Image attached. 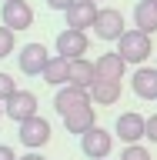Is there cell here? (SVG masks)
Returning a JSON list of instances; mask_svg holds the SVG:
<instances>
[{"mask_svg":"<svg viewBox=\"0 0 157 160\" xmlns=\"http://www.w3.org/2000/svg\"><path fill=\"white\" fill-rule=\"evenodd\" d=\"M117 53L124 57V63H144V60L154 53V43H150V33H140L137 27L124 30V37L117 40Z\"/></svg>","mask_w":157,"mask_h":160,"instance_id":"cell-1","label":"cell"},{"mask_svg":"<svg viewBox=\"0 0 157 160\" xmlns=\"http://www.w3.org/2000/svg\"><path fill=\"white\" fill-rule=\"evenodd\" d=\"M110 147H114V133L104 130V127H90L87 133L80 137V150H84V157H90V160H107Z\"/></svg>","mask_w":157,"mask_h":160,"instance_id":"cell-2","label":"cell"},{"mask_svg":"<svg viewBox=\"0 0 157 160\" xmlns=\"http://www.w3.org/2000/svg\"><path fill=\"white\" fill-rule=\"evenodd\" d=\"M124 30H127V23H124V13H120V10H114V7L97 10L94 33H97L100 40H120V37H124Z\"/></svg>","mask_w":157,"mask_h":160,"instance_id":"cell-3","label":"cell"},{"mask_svg":"<svg viewBox=\"0 0 157 160\" xmlns=\"http://www.w3.org/2000/svg\"><path fill=\"white\" fill-rule=\"evenodd\" d=\"M17 137H20L24 147L40 150V147L50 140V120H44L40 113H37V117H30V120H24V123L17 127Z\"/></svg>","mask_w":157,"mask_h":160,"instance_id":"cell-4","label":"cell"},{"mask_svg":"<svg viewBox=\"0 0 157 160\" xmlns=\"http://www.w3.org/2000/svg\"><path fill=\"white\" fill-rule=\"evenodd\" d=\"M0 20H3V27H10L13 33L17 30H27L34 23V7H30L27 0H7L3 7H0Z\"/></svg>","mask_w":157,"mask_h":160,"instance_id":"cell-5","label":"cell"},{"mask_svg":"<svg viewBox=\"0 0 157 160\" xmlns=\"http://www.w3.org/2000/svg\"><path fill=\"white\" fill-rule=\"evenodd\" d=\"M17 63H20V73H27V77H40L44 67L50 63V53L44 43H27V47L17 53Z\"/></svg>","mask_w":157,"mask_h":160,"instance_id":"cell-6","label":"cell"},{"mask_svg":"<svg viewBox=\"0 0 157 160\" xmlns=\"http://www.w3.org/2000/svg\"><path fill=\"white\" fill-rule=\"evenodd\" d=\"M90 50V40H87V33L84 30H60L57 33V53L60 57H67V60H80L84 53Z\"/></svg>","mask_w":157,"mask_h":160,"instance_id":"cell-7","label":"cell"},{"mask_svg":"<svg viewBox=\"0 0 157 160\" xmlns=\"http://www.w3.org/2000/svg\"><path fill=\"white\" fill-rule=\"evenodd\" d=\"M90 107V90H80V87H60L57 97H54V110H57L60 117H67V113H74V110H84Z\"/></svg>","mask_w":157,"mask_h":160,"instance_id":"cell-8","label":"cell"},{"mask_svg":"<svg viewBox=\"0 0 157 160\" xmlns=\"http://www.w3.org/2000/svg\"><path fill=\"white\" fill-rule=\"evenodd\" d=\"M3 113H7L10 120H17V123H24V120H30V117H37V97H34L30 90H17V93L3 103Z\"/></svg>","mask_w":157,"mask_h":160,"instance_id":"cell-9","label":"cell"},{"mask_svg":"<svg viewBox=\"0 0 157 160\" xmlns=\"http://www.w3.org/2000/svg\"><path fill=\"white\" fill-rule=\"evenodd\" d=\"M97 3H90V0H77V3H70L64 10V17H67V27L70 30H87L94 27V20H97Z\"/></svg>","mask_w":157,"mask_h":160,"instance_id":"cell-10","label":"cell"},{"mask_svg":"<svg viewBox=\"0 0 157 160\" xmlns=\"http://www.w3.org/2000/svg\"><path fill=\"white\" fill-rule=\"evenodd\" d=\"M144 123H147V117H140V113H120L117 123H114V133H117L124 143H137L140 137H144Z\"/></svg>","mask_w":157,"mask_h":160,"instance_id":"cell-11","label":"cell"},{"mask_svg":"<svg viewBox=\"0 0 157 160\" xmlns=\"http://www.w3.org/2000/svg\"><path fill=\"white\" fill-rule=\"evenodd\" d=\"M94 70H97V80H117V83H120L127 63H124V57L114 50V53H100V57L94 60Z\"/></svg>","mask_w":157,"mask_h":160,"instance_id":"cell-12","label":"cell"},{"mask_svg":"<svg viewBox=\"0 0 157 160\" xmlns=\"http://www.w3.org/2000/svg\"><path fill=\"white\" fill-rule=\"evenodd\" d=\"M130 87L140 100H157V67H137L130 77Z\"/></svg>","mask_w":157,"mask_h":160,"instance_id":"cell-13","label":"cell"},{"mask_svg":"<svg viewBox=\"0 0 157 160\" xmlns=\"http://www.w3.org/2000/svg\"><path fill=\"white\" fill-rule=\"evenodd\" d=\"M94 80H97V70H94V63H90L87 57L80 60H70V87H80V90H90L94 87Z\"/></svg>","mask_w":157,"mask_h":160,"instance_id":"cell-14","label":"cell"},{"mask_svg":"<svg viewBox=\"0 0 157 160\" xmlns=\"http://www.w3.org/2000/svg\"><path fill=\"white\" fill-rule=\"evenodd\" d=\"M44 83H50V87H67V80H70V60L67 57H50V63L44 67Z\"/></svg>","mask_w":157,"mask_h":160,"instance_id":"cell-15","label":"cell"},{"mask_svg":"<svg viewBox=\"0 0 157 160\" xmlns=\"http://www.w3.org/2000/svg\"><path fill=\"white\" fill-rule=\"evenodd\" d=\"M117 100H120V83L117 80H94V87H90V103L110 107V103H117Z\"/></svg>","mask_w":157,"mask_h":160,"instance_id":"cell-16","label":"cell"},{"mask_svg":"<svg viewBox=\"0 0 157 160\" xmlns=\"http://www.w3.org/2000/svg\"><path fill=\"white\" fill-rule=\"evenodd\" d=\"M64 127H67V133H77V137H84L90 127H97V113H94V107H84V110H74V113H67V117H64Z\"/></svg>","mask_w":157,"mask_h":160,"instance_id":"cell-17","label":"cell"},{"mask_svg":"<svg viewBox=\"0 0 157 160\" xmlns=\"http://www.w3.org/2000/svg\"><path fill=\"white\" fill-rule=\"evenodd\" d=\"M134 27L140 33H154L157 30V7L150 0H140L137 7H134Z\"/></svg>","mask_w":157,"mask_h":160,"instance_id":"cell-18","label":"cell"},{"mask_svg":"<svg viewBox=\"0 0 157 160\" xmlns=\"http://www.w3.org/2000/svg\"><path fill=\"white\" fill-rule=\"evenodd\" d=\"M13 47H17V37H13V30L0 23V60L10 57V53H13Z\"/></svg>","mask_w":157,"mask_h":160,"instance_id":"cell-19","label":"cell"},{"mask_svg":"<svg viewBox=\"0 0 157 160\" xmlns=\"http://www.w3.org/2000/svg\"><path fill=\"white\" fill-rule=\"evenodd\" d=\"M120 160H150V150L140 147V143H127L124 153H120Z\"/></svg>","mask_w":157,"mask_h":160,"instance_id":"cell-20","label":"cell"},{"mask_svg":"<svg viewBox=\"0 0 157 160\" xmlns=\"http://www.w3.org/2000/svg\"><path fill=\"white\" fill-rule=\"evenodd\" d=\"M13 93H17V83H13V77H10V73H0V103H7Z\"/></svg>","mask_w":157,"mask_h":160,"instance_id":"cell-21","label":"cell"},{"mask_svg":"<svg viewBox=\"0 0 157 160\" xmlns=\"http://www.w3.org/2000/svg\"><path fill=\"white\" fill-rule=\"evenodd\" d=\"M144 137H147L150 143H157V113L147 117V123H144Z\"/></svg>","mask_w":157,"mask_h":160,"instance_id":"cell-22","label":"cell"},{"mask_svg":"<svg viewBox=\"0 0 157 160\" xmlns=\"http://www.w3.org/2000/svg\"><path fill=\"white\" fill-rule=\"evenodd\" d=\"M70 3H77V0H47V7H50V10H67Z\"/></svg>","mask_w":157,"mask_h":160,"instance_id":"cell-23","label":"cell"},{"mask_svg":"<svg viewBox=\"0 0 157 160\" xmlns=\"http://www.w3.org/2000/svg\"><path fill=\"white\" fill-rule=\"evenodd\" d=\"M0 160H17V153H13L7 143H0Z\"/></svg>","mask_w":157,"mask_h":160,"instance_id":"cell-24","label":"cell"},{"mask_svg":"<svg viewBox=\"0 0 157 160\" xmlns=\"http://www.w3.org/2000/svg\"><path fill=\"white\" fill-rule=\"evenodd\" d=\"M17 160H47V157H40L37 150H30V153H24V157H17Z\"/></svg>","mask_w":157,"mask_h":160,"instance_id":"cell-25","label":"cell"},{"mask_svg":"<svg viewBox=\"0 0 157 160\" xmlns=\"http://www.w3.org/2000/svg\"><path fill=\"white\" fill-rule=\"evenodd\" d=\"M0 117H3V103H0Z\"/></svg>","mask_w":157,"mask_h":160,"instance_id":"cell-26","label":"cell"},{"mask_svg":"<svg viewBox=\"0 0 157 160\" xmlns=\"http://www.w3.org/2000/svg\"><path fill=\"white\" fill-rule=\"evenodd\" d=\"M150 3H154V7H157V0H150Z\"/></svg>","mask_w":157,"mask_h":160,"instance_id":"cell-27","label":"cell"},{"mask_svg":"<svg viewBox=\"0 0 157 160\" xmlns=\"http://www.w3.org/2000/svg\"><path fill=\"white\" fill-rule=\"evenodd\" d=\"M90 3H97V0H90Z\"/></svg>","mask_w":157,"mask_h":160,"instance_id":"cell-28","label":"cell"},{"mask_svg":"<svg viewBox=\"0 0 157 160\" xmlns=\"http://www.w3.org/2000/svg\"><path fill=\"white\" fill-rule=\"evenodd\" d=\"M3 3H7V0H3Z\"/></svg>","mask_w":157,"mask_h":160,"instance_id":"cell-29","label":"cell"}]
</instances>
